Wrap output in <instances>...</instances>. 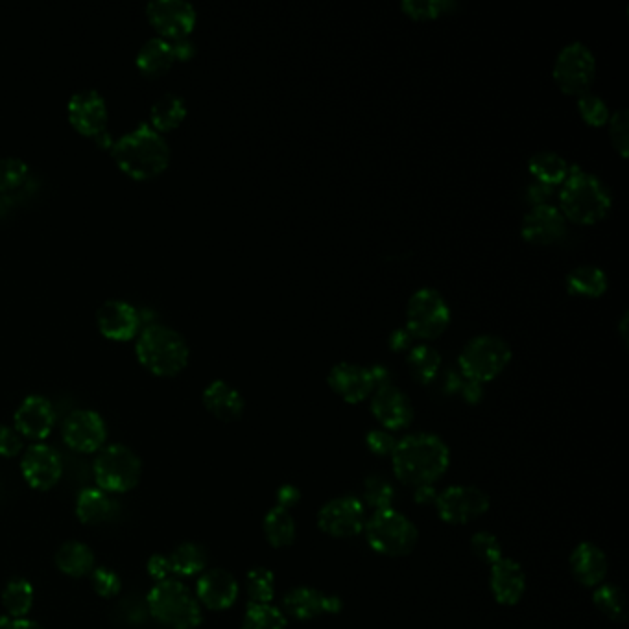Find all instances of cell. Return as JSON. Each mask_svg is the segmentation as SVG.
<instances>
[{
  "mask_svg": "<svg viewBox=\"0 0 629 629\" xmlns=\"http://www.w3.org/2000/svg\"><path fill=\"white\" fill-rule=\"evenodd\" d=\"M393 475L404 486H432L447 473L451 451L436 434L419 432L397 440L392 456Z\"/></svg>",
  "mask_w": 629,
  "mask_h": 629,
  "instance_id": "1",
  "label": "cell"
},
{
  "mask_svg": "<svg viewBox=\"0 0 629 629\" xmlns=\"http://www.w3.org/2000/svg\"><path fill=\"white\" fill-rule=\"evenodd\" d=\"M111 152L120 170L133 179L155 178L170 163L167 139L146 122L124 133L115 141Z\"/></svg>",
  "mask_w": 629,
  "mask_h": 629,
  "instance_id": "2",
  "label": "cell"
},
{
  "mask_svg": "<svg viewBox=\"0 0 629 629\" xmlns=\"http://www.w3.org/2000/svg\"><path fill=\"white\" fill-rule=\"evenodd\" d=\"M135 353L144 368L157 377H174L189 364L185 336L161 323H148L144 327L137 338Z\"/></svg>",
  "mask_w": 629,
  "mask_h": 629,
  "instance_id": "3",
  "label": "cell"
},
{
  "mask_svg": "<svg viewBox=\"0 0 629 629\" xmlns=\"http://www.w3.org/2000/svg\"><path fill=\"white\" fill-rule=\"evenodd\" d=\"M613 205L611 192L604 181L587 172H570L559 192V211L570 222L580 226H593L604 220Z\"/></svg>",
  "mask_w": 629,
  "mask_h": 629,
  "instance_id": "4",
  "label": "cell"
},
{
  "mask_svg": "<svg viewBox=\"0 0 629 629\" xmlns=\"http://www.w3.org/2000/svg\"><path fill=\"white\" fill-rule=\"evenodd\" d=\"M152 617L168 629H196L202 624L203 613L196 594L178 580L155 583L148 594Z\"/></svg>",
  "mask_w": 629,
  "mask_h": 629,
  "instance_id": "5",
  "label": "cell"
},
{
  "mask_svg": "<svg viewBox=\"0 0 629 629\" xmlns=\"http://www.w3.org/2000/svg\"><path fill=\"white\" fill-rule=\"evenodd\" d=\"M364 534L371 550L386 558L412 554L419 539L416 524L395 508L373 511L366 519Z\"/></svg>",
  "mask_w": 629,
  "mask_h": 629,
  "instance_id": "6",
  "label": "cell"
},
{
  "mask_svg": "<svg viewBox=\"0 0 629 629\" xmlns=\"http://www.w3.org/2000/svg\"><path fill=\"white\" fill-rule=\"evenodd\" d=\"M511 357L513 353L506 340L493 334H482L463 347L458 366L462 369L463 379L484 384L497 379L508 368Z\"/></svg>",
  "mask_w": 629,
  "mask_h": 629,
  "instance_id": "7",
  "label": "cell"
},
{
  "mask_svg": "<svg viewBox=\"0 0 629 629\" xmlns=\"http://www.w3.org/2000/svg\"><path fill=\"white\" fill-rule=\"evenodd\" d=\"M143 462L126 445H109L98 454L95 480L109 495L128 493L141 482Z\"/></svg>",
  "mask_w": 629,
  "mask_h": 629,
  "instance_id": "8",
  "label": "cell"
},
{
  "mask_svg": "<svg viewBox=\"0 0 629 629\" xmlns=\"http://www.w3.org/2000/svg\"><path fill=\"white\" fill-rule=\"evenodd\" d=\"M451 325V309L434 288H421L408 301L406 331L419 340H436Z\"/></svg>",
  "mask_w": 629,
  "mask_h": 629,
  "instance_id": "9",
  "label": "cell"
},
{
  "mask_svg": "<svg viewBox=\"0 0 629 629\" xmlns=\"http://www.w3.org/2000/svg\"><path fill=\"white\" fill-rule=\"evenodd\" d=\"M594 76L596 60L587 45L574 41L559 50L554 63V80L565 95L582 96L589 93Z\"/></svg>",
  "mask_w": 629,
  "mask_h": 629,
  "instance_id": "10",
  "label": "cell"
},
{
  "mask_svg": "<svg viewBox=\"0 0 629 629\" xmlns=\"http://www.w3.org/2000/svg\"><path fill=\"white\" fill-rule=\"evenodd\" d=\"M434 506L443 523L462 526L486 515L491 499L480 487L451 486L438 493Z\"/></svg>",
  "mask_w": 629,
  "mask_h": 629,
  "instance_id": "11",
  "label": "cell"
},
{
  "mask_svg": "<svg viewBox=\"0 0 629 629\" xmlns=\"http://www.w3.org/2000/svg\"><path fill=\"white\" fill-rule=\"evenodd\" d=\"M366 506L357 495H342L325 502L318 511V528L336 539L357 537L366 526Z\"/></svg>",
  "mask_w": 629,
  "mask_h": 629,
  "instance_id": "12",
  "label": "cell"
},
{
  "mask_svg": "<svg viewBox=\"0 0 629 629\" xmlns=\"http://www.w3.org/2000/svg\"><path fill=\"white\" fill-rule=\"evenodd\" d=\"M61 434L72 451L91 454L100 451L106 443V421L95 410H74L63 421Z\"/></svg>",
  "mask_w": 629,
  "mask_h": 629,
  "instance_id": "13",
  "label": "cell"
},
{
  "mask_svg": "<svg viewBox=\"0 0 629 629\" xmlns=\"http://www.w3.org/2000/svg\"><path fill=\"white\" fill-rule=\"evenodd\" d=\"M146 15L165 39L189 37L198 19L196 8L187 0H152L146 6Z\"/></svg>",
  "mask_w": 629,
  "mask_h": 629,
  "instance_id": "14",
  "label": "cell"
},
{
  "mask_svg": "<svg viewBox=\"0 0 629 629\" xmlns=\"http://www.w3.org/2000/svg\"><path fill=\"white\" fill-rule=\"evenodd\" d=\"M371 414L388 432L410 427L414 421V406L410 397L397 386L384 384L371 395Z\"/></svg>",
  "mask_w": 629,
  "mask_h": 629,
  "instance_id": "15",
  "label": "cell"
},
{
  "mask_svg": "<svg viewBox=\"0 0 629 629\" xmlns=\"http://www.w3.org/2000/svg\"><path fill=\"white\" fill-rule=\"evenodd\" d=\"M283 613L296 620H314L321 615H338L344 609V602L336 594H327L314 587H294L283 598Z\"/></svg>",
  "mask_w": 629,
  "mask_h": 629,
  "instance_id": "16",
  "label": "cell"
},
{
  "mask_svg": "<svg viewBox=\"0 0 629 629\" xmlns=\"http://www.w3.org/2000/svg\"><path fill=\"white\" fill-rule=\"evenodd\" d=\"M21 473L32 489L48 491L60 482L63 475L60 454L45 443H36L24 452Z\"/></svg>",
  "mask_w": 629,
  "mask_h": 629,
  "instance_id": "17",
  "label": "cell"
},
{
  "mask_svg": "<svg viewBox=\"0 0 629 629\" xmlns=\"http://www.w3.org/2000/svg\"><path fill=\"white\" fill-rule=\"evenodd\" d=\"M327 384L342 401L349 404L362 403L377 390L371 368H364L353 362L336 364L329 371Z\"/></svg>",
  "mask_w": 629,
  "mask_h": 629,
  "instance_id": "18",
  "label": "cell"
},
{
  "mask_svg": "<svg viewBox=\"0 0 629 629\" xmlns=\"http://www.w3.org/2000/svg\"><path fill=\"white\" fill-rule=\"evenodd\" d=\"M96 323L100 333L109 340L126 342L139 333L143 318L139 310L122 299H109L96 310Z\"/></svg>",
  "mask_w": 629,
  "mask_h": 629,
  "instance_id": "19",
  "label": "cell"
},
{
  "mask_svg": "<svg viewBox=\"0 0 629 629\" xmlns=\"http://www.w3.org/2000/svg\"><path fill=\"white\" fill-rule=\"evenodd\" d=\"M15 430L28 440H47L56 425V410L47 397L43 395H28L19 404L15 416Z\"/></svg>",
  "mask_w": 629,
  "mask_h": 629,
  "instance_id": "20",
  "label": "cell"
},
{
  "mask_svg": "<svg viewBox=\"0 0 629 629\" xmlns=\"http://www.w3.org/2000/svg\"><path fill=\"white\" fill-rule=\"evenodd\" d=\"M67 115L72 126L84 135L96 137L106 130L107 104L106 98L96 89H84L71 96L67 104Z\"/></svg>",
  "mask_w": 629,
  "mask_h": 629,
  "instance_id": "21",
  "label": "cell"
},
{
  "mask_svg": "<svg viewBox=\"0 0 629 629\" xmlns=\"http://www.w3.org/2000/svg\"><path fill=\"white\" fill-rule=\"evenodd\" d=\"M567 233V222L558 207L543 203L535 205L523 218L521 235L526 242L537 246L554 244Z\"/></svg>",
  "mask_w": 629,
  "mask_h": 629,
  "instance_id": "22",
  "label": "cell"
},
{
  "mask_svg": "<svg viewBox=\"0 0 629 629\" xmlns=\"http://www.w3.org/2000/svg\"><path fill=\"white\" fill-rule=\"evenodd\" d=\"M240 594L237 578L226 569L205 570L196 585V600L209 611H226Z\"/></svg>",
  "mask_w": 629,
  "mask_h": 629,
  "instance_id": "23",
  "label": "cell"
},
{
  "mask_svg": "<svg viewBox=\"0 0 629 629\" xmlns=\"http://www.w3.org/2000/svg\"><path fill=\"white\" fill-rule=\"evenodd\" d=\"M489 589L500 606H517L526 593V574L519 561L502 558L489 569Z\"/></svg>",
  "mask_w": 629,
  "mask_h": 629,
  "instance_id": "24",
  "label": "cell"
},
{
  "mask_svg": "<svg viewBox=\"0 0 629 629\" xmlns=\"http://www.w3.org/2000/svg\"><path fill=\"white\" fill-rule=\"evenodd\" d=\"M609 559L606 552L594 543L583 541L570 554V572L583 587H598L606 582Z\"/></svg>",
  "mask_w": 629,
  "mask_h": 629,
  "instance_id": "25",
  "label": "cell"
},
{
  "mask_svg": "<svg viewBox=\"0 0 629 629\" xmlns=\"http://www.w3.org/2000/svg\"><path fill=\"white\" fill-rule=\"evenodd\" d=\"M203 404L205 408L220 421H237L244 414V397L233 388L226 380H213L205 390H203Z\"/></svg>",
  "mask_w": 629,
  "mask_h": 629,
  "instance_id": "26",
  "label": "cell"
},
{
  "mask_svg": "<svg viewBox=\"0 0 629 629\" xmlns=\"http://www.w3.org/2000/svg\"><path fill=\"white\" fill-rule=\"evenodd\" d=\"M119 511L117 500L100 487L84 489L76 499V515L78 519L89 526L109 523Z\"/></svg>",
  "mask_w": 629,
  "mask_h": 629,
  "instance_id": "27",
  "label": "cell"
},
{
  "mask_svg": "<svg viewBox=\"0 0 629 629\" xmlns=\"http://www.w3.org/2000/svg\"><path fill=\"white\" fill-rule=\"evenodd\" d=\"M174 61H176L174 50L165 37H150L148 41H144L135 58L139 71L144 72L146 76H159L167 72Z\"/></svg>",
  "mask_w": 629,
  "mask_h": 629,
  "instance_id": "28",
  "label": "cell"
},
{
  "mask_svg": "<svg viewBox=\"0 0 629 629\" xmlns=\"http://www.w3.org/2000/svg\"><path fill=\"white\" fill-rule=\"evenodd\" d=\"M95 563L93 550L80 541H67L56 552V567L71 578L89 576L95 570Z\"/></svg>",
  "mask_w": 629,
  "mask_h": 629,
  "instance_id": "29",
  "label": "cell"
},
{
  "mask_svg": "<svg viewBox=\"0 0 629 629\" xmlns=\"http://www.w3.org/2000/svg\"><path fill=\"white\" fill-rule=\"evenodd\" d=\"M262 532H264L266 541L273 548H286V546L294 545L297 537L296 519L285 508L273 506L272 510L264 515Z\"/></svg>",
  "mask_w": 629,
  "mask_h": 629,
  "instance_id": "30",
  "label": "cell"
},
{
  "mask_svg": "<svg viewBox=\"0 0 629 629\" xmlns=\"http://www.w3.org/2000/svg\"><path fill=\"white\" fill-rule=\"evenodd\" d=\"M187 117V102L176 93H165L155 100L150 107V126L154 130L170 131L178 128Z\"/></svg>",
  "mask_w": 629,
  "mask_h": 629,
  "instance_id": "31",
  "label": "cell"
},
{
  "mask_svg": "<svg viewBox=\"0 0 629 629\" xmlns=\"http://www.w3.org/2000/svg\"><path fill=\"white\" fill-rule=\"evenodd\" d=\"M528 170L537 183H543L546 187L565 183V179L570 176L569 163L561 155L548 150L532 155L528 161Z\"/></svg>",
  "mask_w": 629,
  "mask_h": 629,
  "instance_id": "32",
  "label": "cell"
},
{
  "mask_svg": "<svg viewBox=\"0 0 629 629\" xmlns=\"http://www.w3.org/2000/svg\"><path fill=\"white\" fill-rule=\"evenodd\" d=\"M567 290L570 296L602 297L607 290V275L596 266H578L567 275Z\"/></svg>",
  "mask_w": 629,
  "mask_h": 629,
  "instance_id": "33",
  "label": "cell"
},
{
  "mask_svg": "<svg viewBox=\"0 0 629 629\" xmlns=\"http://www.w3.org/2000/svg\"><path fill=\"white\" fill-rule=\"evenodd\" d=\"M168 559H170L172 574L185 576V578L203 574L207 570V563H209L207 550L198 543H181L172 550Z\"/></svg>",
  "mask_w": 629,
  "mask_h": 629,
  "instance_id": "34",
  "label": "cell"
},
{
  "mask_svg": "<svg viewBox=\"0 0 629 629\" xmlns=\"http://www.w3.org/2000/svg\"><path fill=\"white\" fill-rule=\"evenodd\" d=\"M2 607L13 620L28 617L34 607V587L24 578H13L2 591Z\"/></svg>",
  "mask_w": 629,
  "mask_h": 629,
  "instance_id": "35",
  "label": "cell"
},
{
  "mask_svg": "<svg viewBox=\"0 0 629 629\" xmlns=\"http://www.w3.org/2000/svg\"><path fill=\"white\" fill-rule=\"evenodd\" d=\"M594 607L613 622H626L628 618V606H626V596L622 589L615 583H600L594 587L593 593Z\"/></svg>",
  "mask_w": 629,
  "mask_h": 629,
  "instance_id": "36",
  "label": "cell"
},
{
  "mask_svg": "<svg viewBox=\"0 0 629 629\" xmlns=\"http://www.w3.org/2000/svg\"><path fill=\"white\" fill-rule=\"evenodd\" d=\"M406 364H408L412 377L419 384H430L440 373V353L430 345H417L414 349H410V353L406 357Z\"/></svg>",
  "mask_w": 629,
  "mask_h": 629,
  "instance_id": "37",
  "label": "cell"
},
{
  "mask_svg": "<svg viewBox=\"0 0 629 629\" xmlns=\"http://www.w3.org/2000/svg\"><path fill=\"white\" fill-rule=\"evenodd\" d=\"M288 617L273 604H248L242 629H286Z\"/></svg>",
  "mask_w": 629,
  "mask_h": 629,
  "instance_id": "38",
  "label": "cell"
},
{
  "mask_svg": "<svg viewBox=\"0 0 629 629\" xmlns=\"http://www.w3.org/2000/svg\"><path fill=\"white\" fill-rule=\"evenodd\" d=\"M362 502L373 510H386L393 508L395 500V487L388 478L380 475H371L364 480L362 486Z\"/></svg>",
  "mask_w": 629,
  "mask_h": 629,
  "instance_id": "39",
  "label": "cell"
},
{
  "mask_svg": "<svg viewBox=\"0 0 629 629\" xmlns=\"http://www.w3.org/2000/svg\"><path fill=\"white\" fill-rule=\"evenodd\" d=\"M246 593L250 604H273L275 574L266 567H255L246 576Z\"/></svg>",
  "mask_w": 629,
  "mask_h": 629,
  "instance_id": "40",
  "label": "cell"
},
{
  "mask_svg": "<svg viewBox=\"0 0 629 629\" xmlns=\"http://www.w3.org/2000/svg\"><path fill=\"white\" fill-rule=\"evenodd\" d=\"M401 8L414 21H432L445 13L454 12L458 4L451 0H404Z\"/></svg>",
  "mask_w": 629,
  "mask_h": 629,
  "instance_id": "41",
  "label": "cell"
},
{
  "mask_svg": "<svg viewBox=\"0 0 629 629\" xmlns=\"http://www.w3.org/2000/svg\"><path fill=\"white\" fill-rule=\"evenodd\" d=\"M30 168L21 157L0 159V192H12L19 189L28 179Z\"/></svg>",
  "mask_w": 629,
  "mask_h": 629,
  "instance_id": "42",
  "label": "cell"
},
{
  "mask_svg": "<svg viewBox=\"0 0 629 629\" xmlns=\"http://www.w3.org/2000/svg\"><path fill=\"white\" fill-rule=\"evenodd\" d=\"M471 552L475 554L476 558L480 561L487 563L489 567L493 563H497L499 559L504 558V552H502V545H500L499 537L491 532H476L471 537Z\"/></svg>",
  "mask_w": 629,
  "mask_h": 629,
  "instance_id": "43",
  "label": "cell"
},
{
  "mask_svg": "<svg viewBox=\"0 0 629 629\" xmlns=\"http://www.w3.org/2000/svg\"><path fill=\"white\" fill-rule=\"evenodd\" d=\"M578 111L585 120V124L594 128L604 126L609 120V107L606 102L600 96L591 95V93H585L578 98Z\"/></svg>",
  "mask_w": 629,
  "mask_h": 629,
  "instance_id": "44",
  "label": "cell"
},
{
  "mask_svg": "<svg viewBox=\"0 0 629 629\" xmlns=\"http://www.w3.org/2000/svg\"><path fill=\"white\" fill-rule=\"evenodd\" d=\"M628 111L626 109H618L613 115H609V135H611V143L615 146L618 154L622 157H628L629 148V124Z\"/></svg>",
  "mask_w": 629,
  "mask_h": 629,
  "instance_id": "45",
  "label": "cell"
},
{
  "mask_svg": "<svg viewBox=\"0 0 629 629\" xmlns=\"http://www.w3.org/2000/svg\"><path fill=\"white\" fill-rule=\"evenodd\" d=\"M89 578H91L95 593L102 598H115L122 589L119 574L107 567H95V570L89 574Z\"/></svg>",
  "mask_w": 629,
  "mask_h": 629,
  "instance_id": "46",
  "label": "cell"
},
{
  "mask_svg": "<svg viewBox=\"0 0 629 629\" xmlns=\"http://www.w3.org/2000/svg\"><path fill=\"white\" fill-rule=\"evenodd\" d=\"M395 445H397V440L393 438L392 432L384 428H373L366 434V447L375 456H392Z\"/></svg>",
  "mask_w": 629,
  "mask_h": 629,
  "instance_id": "47",
  "label": "cell"
},
{
  "mask_svg": "<svg viewBox=\"0 0 629 629\" xmlns=\"http://www.w3.org/2000/svg\"><path fill=\"white\" fill-rule=\"evenodd\" d=\"M23 451V436L12 427L0 425V456L15 458Z\"/></svg>",
  "mask_w": 629,
  "mask_h": 629,
  "instance_id": "48",
  "label": "cell"
},
{
  "mask_svg": "<svg viewBox=\"0 0 629 629\" xmlns=\"http://www.w3.org/2000/svg\"><path fill=\"white\" fill-rule=\"evenodd\" d=\"M148 574H150L157 583L170 580L172 567H170V559H168V556H165V554H155V556L148 559Z\"/></svg>",
  "mask_w": 629,
  "mask_h": 629,
  "instance_id": "49",
  "label": "cell"
},
{
  "mask_svg": "<svg viewBox=\"0 0 629 629\" xmlns=\"http://www.w3.org/2000/svg\"><path fill=\"white\" fill-rule=\"evenodd\" d=\"M299 502H301V491L294 484H283L277 489V506L279 508L290 511L292 508H296Z\"/></svg>",
  "mask_w": 629,
  "mask_h": 629,
  "instance_id": "50",
  "label": "cell"
},
{
  "mask_svg": "<svg viewBox=\"0 0 629 629\" xmlns=\"http://www.w3.org/2000/svg\"><path fill=\"white\" fill-rule=\"evenodd\" d=\"M172 50H174V56L176 60L187 61L196 54V45L194 41L189 37H178V39H168Z\"/></svg>",
  "mask_w": 629,
  "mask_h": 629,
  "instance_id": "51",
  "label": "cell"
},
{
  "mask_svg": "<svg viewBox=\"0 0 629 629\" xmlns=\"http://www.w3.org/2000/svg\"><path fill=\"white\" fill-rule=\"evenodd\" d=\"M458 392L462 393L463 399L467 401V403L475 404L482 399V395H484V390H482V384H478V382H473V380L463 379L462 384H460V390Z\"/></svg>",
  "mask_w": 629,
  "mask_h": 629,
  "instance_id": "52",
  "label": "cell"
},
{
  "mask_svg": "<svg viewBox=\"0 0 629 629\" xmlns=\"http://www.w3.org/2000/svg\"><path fill=\"white\" fill-rule=\"evenodd\" d=\"M438 493H440V491H436L434 484H432V486L414 487V500H416L417 504H423V506L436 504Z\"/></svg>",
  "mask_w": 629,
  "mask_h": 629,
  "instance_id": "53",
  "label": "cell"
},
{
  "mask_svg": "<svg viewBox=\"0 0 629 629\" xmlns=\"http://www.w3.org/2000/svg\"><path fill=\"white\" fill-rule=\"evenodd\" d=\"M552 196V187H546L543 183H534L530 189H528V200L535 205H543L548 203L546 200Z\"/></svg>",
  "mask_w": 629,
  "mask_h": 629,
  "instance_id": "54",
  "label": "cell"
},
{
  "mask_svg": "<svg viewBox=\"0 0 629 629\" xmlns=\"http://www.w3.org/2000/svg\"><path fill=\"white\" fill-rule=\"evenodd\" d=\"M410 333L406 331V329H399V331H395L392 334V338H390V347H392L393 351H406L408 347H410Z\"/></svg>",
  "mask_w": 629,
  "mask_h": 629,
  "instance_id": "55",
  "label": "cell"
},
{
  "mask_svg": "<svg viewBox=\"0 0 629 629\" xmlns=\"http://www.w3.org/2000/svg\"><path fill=\"white\" fill-rule=\"evenodd\" d=\"M2 624H4V629H43L37 622L28 620V618H19V620H12V622L4 620Z\"/></svg>",
  "mask_w": 629,
  "mask_h": 629,
  "instance_id": "56",
  "label": "cell"
},
{
  "mask_svg": "<svg viewBox=\"0 0 629 629\" xmlns=\"http://www.w3.org/2000/svg\"><path fill=\"white\" fill-rule=\"evenodd\" d=\"M628 320V312H624V314H622V320L618 323V329H620V340H622L624 347H628Z\"/></svg>",
  "mask_w": 629,
  "mask_h": 629,
  "instance_id": "57",
  "label": "cell"
}]
</instances>
